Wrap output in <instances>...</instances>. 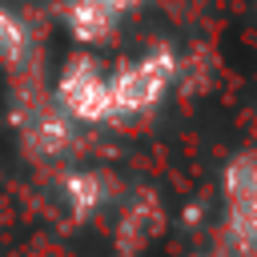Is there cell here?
Segmentation results:
<instances>
[{"label": "cell", "mask_w": 257, "mask_h": 257, "mask_svg": "<svg viewBox=\"0 0 257 257\" xmlns=\"http://www.w3.org/2000/svg\"><path fill=\"white\" fill-rule=\"evenodd\" d=\"M177 72H181V56L169 44H153L141 56L120 60L108 72V84H112V124L153 112L169 96V88L177 84Z\"/></svg>", "instance_id": "obj_1"}, {"label": "cell", "mask_w": 257, "mask_h": 257, "mask_svg": "<svg viewBox=\"0 0 257 257\" xmlns=\"http://www.w3.org/2000/svg\"><path fill=\"white\" fill-rule=\"evenodd\" d=\"M52 104L72 124H112V84L108 68L92 52H72L52 84Z\"/></svg>", "instance_id": "obj_2"}, {"label": "cell", "mask_w": 257, "mask_h": 257, "mask_svg": "<svg viewBox=\"0 0 257 257\" xmlns=\"http://www.w3.org/2000/svg\"><path fill=\"white\" fill-rule=\"evenodd\" d=\"M225 225L241 253L257 249V153H237L221 177Z\"/></svg>", "instance_id": "obj_3"}, {"label": "cell", "mask_w": 257, "mask_h": 257, "mask_svg": "<svg viewBox=\"0 0 257 257\" xmlns=\"http://www.w3.org/2000/svg\"><path fill=\"white\" fill-rule=\"evenodd\" d=\"M16 124L24 133V145L36 153V157H64L76 141V124L52 104V100H36L28 104L24 112H16Z\"/></svg>", "instance_id": "obj_4"}, {"label": "cell", "mask_w": 257, "mask_h": 257, "mask_svg": "<svg viewBox=\"0 0 257 257\" xmlns=\"http://www.w3.org/2000/svg\"><path fill=\"white\" fill-rule=\"evenodd\" d=\"M120 24V12L108 0H64V28L80 48L108 44Z\"/></svg>", "instance_id": "obj_5"}, {"label": "cell", "mask_w": 257, "mask_h": 257, "mask_svg": "<svg viewBox=\"0 0 257 257\" xmlns=\"http://www.w3.org/2000/svg\"><path fill=\"white\" fill-rule=\"evenodd\" d=\"M60 193H64V205L72 209V217H92V213L104 209V201H108V181H104V173L76 169V173L64 177Z\"/></svg>", "instance_id": "obj_6"}, {"label": "cell", "mask_w": 257, "mask_h": 257, "mask_svg": "<svg viewBox=\"0 0 257 257\" xmlns=\"http://www.w3.org/2000/svg\"><path fill=\"white\" fill-rule=\"evenodd\" d=\"M24 52H28V28L12 8L0 4V60L4 64H20Z\"/></svg>", "instance_id": "obj_7"}, {"label": "cell", "mask_w": 257, "mask_h": 257, "mask_svg": "<svg viewBox=\"0 0 257 257\" xmlns=\"http://www.w3.org/2000/svg\"><path fill=\"white\" fill-rule=\"evenodd\" d=\"M108 4H112V8H116V12L124 16V12H133V8H141L145 0H108Z\"/></svg>", "instance_id": "obj_8"}, {"label": "cell", "mask_w": 257, "mask_h": 257, "mask_svg": "<svg viewBox=\"0 0 257 257\" xmlns=\"http://www.w3.org/2000/svg\"><path fill=\"white\" fill-rule=\"evenodd\" d=\"M241 257H257V249H249V253H241Z\"/></svg>", "instance_id": "obj_9"}]
</instances>
